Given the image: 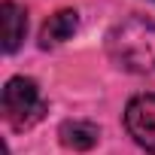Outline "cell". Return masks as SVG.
Masks as SVG:
<instances>
[{"label":"cell","instance_id":"1","mask_svg":"<svg viewBox=\"0 0 155 155\" xmlns=\"http://www.w3.org/2000/svg\"><path fill=\"white\" fill-rule=\"evenodd\" d=\"M110 58L131 73H155V21L131 15L107 34Z\"/></svg>","mask_w":155,"mask_h":155},{"label":"cell","instance_id":"2","mask_svg":"<svg viewBox=\"0 0 155 155\" xmlns=\"http://www.w3.org/2000/svg\"><path fill=\"white\" fill-rule=\"evenodd\" d=\"M3 116L15 131H25V128L37 125L46 116V101H43V94H40L34 79L12 76L3 85Z\"/></svg>","mask_w":155,"mask_h":155},{"label":"cell","instance_id":"3","mask_svg":"<svg viewBox=\"0 0 155 155\" xmlns=\"http://www.w3.org/2000/svg\"><path fill=\"white\" fill-rule=\"evenodd\" d=\"M125 128L137 146L155 152V94H137L125 107Z\"/></svg>","mask_w":155,"mask_h":155},{"label":"cell","instance_id":"4","mask_svg":"<svg viewBox=\"0 0 155 155\" xmlns=\"http://www.w3.org/2000/svg\"><path fill=\"white\" fill-rule=\"evenodd\" d=\"M58 140H61V146H67L73 152H85V149L97 146L101 128L94 122H85V119H70L58 128Z\"/></svg>","mask_w":155,"mask_h":155},{"label":"cell","instance_id":"5","mask_svg":"<svg viewBox=\"0 0 155 155\" xmlns=\"http://www.w3.org/2000/svg\"><path fill=\"white\" fill-rule=\"evenodd\" d=\"M76 28H79V15H76V9H61L55 15H49V21L43 25L40 31V46L43 49H55L61 46L64 40H70L76 34Z\"/></svg>","mask_w":155,"mask_h":155},{"label":"cell","instance_id":"6","mask_svg":"<svg viewBox=\"0 0 155 155\" xmlns=\"http://www.w3.org/2000/svg\"><path fill=\"white\" fill-rule=\"evenodd\" d=\"M0 18H3V52H15L28 34V15L18 3L3 0L0 6Z\"/></svg>","mask_w":155,"mask_h":155}]
</instances>
